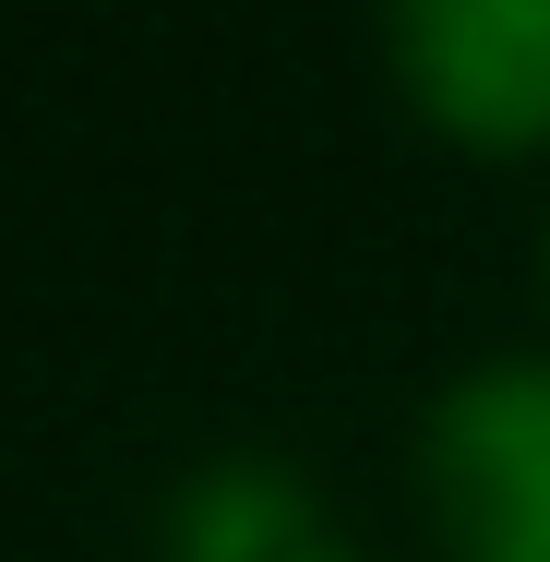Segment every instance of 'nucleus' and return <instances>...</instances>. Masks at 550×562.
<instances>
[{
  "label": "nucleus",
  "mask_w": 550,
  "mask_h": 562,
  "mask_svg": "<svg viewBox=\"0 0 550 562\" xmlns=\"http://www.w3.org/2000/svg\"><path fill=\"white\" fill-rule=\"evenodd\" d=\"M383 48H395V97L431 132L479 156L550 144V0H407Z\"/></svg>",
  "instance_id": "obj_2"
},
{
  "label": "nucleus",
  "mask_w": 550,
  "mask_h": 562,
  "mask_svg": "<svg viewBox=\"0 0 550 562\" xmlns=\"http://www.w3.org/2000/svg\"><path fill=\"white\" fill-rule=\"evenodd\" d=\"M168 562H347V551H335L324 503H312L288 467L227 454L204 479H180V503H168Z\"/></svg>",
  "instance_id": "obj_3"
},
{
  "label": "nucleus",
  "mask_w": 550,
  "mask_h": 562,
  "mask_svg": "<svg viewBox=\"0 0 550 562\" xmlns=\"http://www.w3.org/2000/svg\"><path fill=\"white\" fill-rule=\"evenodd\" d=\"M419 515L442 562H550V359H479L431 395Z\"/></svg>",
  "instance_id": "obj_1"
}]
</instances>
